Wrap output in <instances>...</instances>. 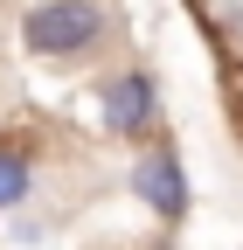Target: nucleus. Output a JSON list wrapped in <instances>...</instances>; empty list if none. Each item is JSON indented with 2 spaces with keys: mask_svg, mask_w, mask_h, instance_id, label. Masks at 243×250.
I'll list each match as a JSON object with an SVG mask.
<instances>
[{
  "mask_svg": "<svg viewBox=\"0 0 243 250\" xmlns=\"http://www.w3.org/2000/svg\"><path fill=\"white\" fill-rule=\"evenodd\" d=\"M98 42H104V7L98 0H35L21 14V49L28 56L70 62V56H90Z\"/></svg>",
  "mask_w": 243,
  "mask_h": 250,
  "instance_id": "f257e3e1",
  "label": "nucleus"
},
{
  "mask_svg": "<svg viewBox=\"0 0 243 250\" xmlns=\"http://www.w3.org/2000/svg\"><path fill=\"white\" fill-rule=\"evenodd\" d=\"M98 111H104V132L111 139H146L160 125V83L146 62H125L98 83Z\"/></svg>",
  "mask_w": 243,
  "mask_h": 250,
  "instance_id": "f03ea898",
  "label": "nucleus"
},
{
  "mask_svg": "<svg viewBox=\"0 0 243 250\" xmlns=\"http://www.w3.org/2000/svg\"><path fill=\"white\" fill-rule=\"evenodd\" d=\"M132 195L160 215V223H181L188 215V167H181V153L174 146H139V160H132Z\"/></svg>",
  "mask_w": 243,
  "mask_h": 250,
  "instance_id": "7ed1b4c3",
  "label": "nucleus"
},
{
  "mask_svg": "<svg viewBox=\"0 0 243 250\" xmlns=\"http://www.w3.org/2000/svg\"><path fill=\"white\" fill-rule=\"evenodd\" d=\"M28 195H35V153L21 139H0V215L21 208Z\"/></svg>",
  "mask_w": 243,
  "mask_h": 250,
  "instance_id": "20e7f679",
  "label": "nucleus"
}]
</instances>
